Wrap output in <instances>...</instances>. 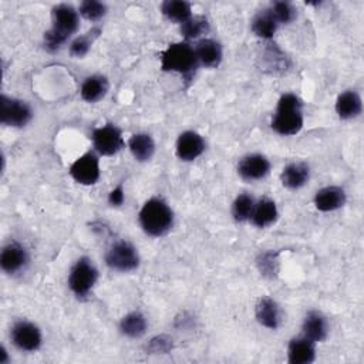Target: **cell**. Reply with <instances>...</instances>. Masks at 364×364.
<instances>
[{
  "label": "cell",
  "instance_id": "obj_1",
  "mask_svg": "<svg viewBox=\"0 0 364 364\" xmlns=\"http://www.w3.org/2000/svg\"><path fill=\"white\" fill-rule=\"evenodd\" d=\"M80 13L71 4H57L51 9V27L44 33V47L55 51L77 31Z\"/></svg>",
  "mask_w": 364,
  "mask_h": 364
},
{
  "label": "cell",
  "instance_id": "obj_2",
  "mask_svg": "<svg viewBox=\"0 0 364 364\" xmlns=\"http://www.w3.org/2000/svg\"><path fill=\"white\" fill-rule=\"evenodd\" d=\"M303 101L293 92L283 94L272 118V129L283 136H291L303 128Z\"/></svg>",
  "mask_w": 364,
  "mask_h": 364
},
{
  "label": "cell",
  "instance_id": "obj_3",
  "mask_svg": "<svg viewBox=\"0 0 364 364\" xmlns=\"http://www.w3.org/2000/svg\"><path fill=\"white\" fill-rule=\"evenodd\" d=\"M142 230L152 237L165 236L173 226V212L171 206L158 196L149 198L138 215Z\"/></svg>",
  "mask_w": 364,
  "mask_h": 364
},
{
  "label": "cell",
  "instance_id": "obj_4",
  "mask_svg": "<svg viewBox=\"0 0 364 364\" xmlns=\"http://www.w3.org/2000/svg\"><path fill=\"white\" fill-rule=\"evenodd\" d=\"M198 65L199 63L195 48L188 41L172 43L161 53L162 71L191 77L196 71Z\"/></svg>",
  "mask_w": 364,
  "mask_h": 364
},
{
  "label": "cell",
  "instance_id": "obj_5",
  "mask_svg": "<svg viewBox=\"0 0 364 364\" xmlns=\"http://www.w3.org/2000/svg\"><path fill=\"white\" fill-rule=\"evenodd\" d=\"M98 280V269L87 256H81L71 266L68 273V287L78 299H87Z\"/></svg>",
  "mask_w": 364,
  "mask_h": 364
},
{
  "label": "cell",
  "instance_id": "obj_6",
  "mask_svg": "<svg viewBox=\"0 0 364 364\" xmlns=\"http://www.w3.org/2000/svg\"><path fill=\"white\" fill-rule=\"evenodd\" d=\"M138 249L128 240L114 242L105 252V264L115 272H132L139 266Z\"/></svg>",
  "mask_w": 364,
  "mask_h": 364
},
{
  "label": "cell",
  "instance_id": "obj_7",
  "mask_svg": "<svg viewBox=\"0 0 364 364\" xmlns=\"http://www.w3.org/2000/svg\"><path fill=\"white\" fill-rule=\"evenodd\" d=\"M91 139L94 151L102 156L115 155L125 146L122 131L111 122L95 128L92 131Z\"/></svg>",
  "mask_w": 364,
  "mask_h": 364
},
{
  "label": "cell",
  "instance_id": "obj_8",
  "mask_svg": "<svg viewBox=\"0 0 364 364\" xmlns=\"http://www.w3.org/2000/svg\"><path fill=\"white\" fill-rule=\"evenodd\" d=\"M33 118V109L28 102L1 95L0 98V121L6 127L23 128Z\"/></svg>",
  "mask_w": 364,
  "mask_h": 364
},
{
  "label": "cell",
  "instance_id": "obj_9",
  "mask_svg": "<svg viewBox=\"0 0 364 364\" xmlns=\"http://www.w3.org/2000/svg\"><path fill=\"white\" fill-rule=\"evenodd\" d=\"M11 343L21 351L34 353L41 347L43 336L37 324L28 320H18L10 330Z\"/></svg>",
  "mask_w": 364,
  "mask_h": 364
},
{
  "label": "cell",
  "instance_id": "obj_10",
  "mask_svg": "<svg viewBox=\"0 0 364 364\" xmlns=\"http://www.w3.org/2000/svg\"><path fill=\"white\" fill-rule=\"evenodd\" d=\"M71 178L80 185H94L100 179V158L95 151L85 152L70 166Z\"/></svg>",
  "mask_w": 364,
  "mask_h": 364
},
{
  "label": "cell",
  "instance_id": "obj_11",
  "mask_svg": "<svg viewBox=\"0 0 364 364\" xmlns=\"http://www.w3.org/2000/svg\"><path fill=\"white\" fill-rule=\"evenodd\" d=\"M30 262V255L26 246L17 240L6 243L0 253L1 270L10 276L21 273L26 270Z\"/></svg>",
  "mask_w": 364,
  "mask_h": 364
},
{
  "label": "cell",
  "instance_id": "obj_12",
  "mask_svg": "<svg viewBox=\"0 0 364 364\" xmlns=\"http://www.w3.org/2000/svg\"><path fill=\"white\" fill-rule=\"evenodd\" d=\"M270 161L263 154H247L237 162V173L243 181H259L269 175Z\"/></svg>",
  "mask_w": 364,
  "mask_h": 364
},
{
  "label": "cell",
  "instance_id": "obj_13",
  "mask_svg": "<svg viewBox=\"0 0 364 364\" xmlns=\"http://www.w3.org/2000/svg\"><path fill=\"white\" fill-rule=\"evenodd\" d=\"M206 148L200 134L196 131H183L179 134L175 144V154L183 162H192L199 158Z\"/></svg>",
  "mask_w": 364,
  "mask_h": 364
},
{
  "label": "cell",
  "instance_id": "obj_14",
  "mask_svg": "<svg viewBox=\"0 0 364 364\" xmlns=\"http://www.w3.org/2000/svg\"><path fill=\"white\" fill-rule=\"evenodd\" d=\"M347 202L346 191L341 186L330 185L318 189L313 198V203L320 212H333L343 208Z\"/></svg>",
  "mask_w": 364,
  "mask_h": 364
},
{
  "label": "cell",
  "instance_id": "obj_15",
  "mask_svg": "<svg viewBox=\"0 0 364 364\" xmlns=\"http://www.w3.org/2000/svg\"><path fill=\"white\" fill-rule=\"evenodd\" d=\"M316 360V343L306 336L293 337L287 346V361L290 364H310Z\"/></svg>",
  "mask_w": 364,
  "mask_h": 364
},
{
  "label": "cell",
  "instance_id": "obj_16",
  "mask_svg": "<svg viewBox=\"0 0 364 364\" xmlns=\"http://www.w3.org/2000/svg\"><path fill=\"white\" fill-rule=\"evenodd\" d=\"M255 316L260 326L276 330L282 323V310L276 300L272 297H260L255 306Z\"/></svg>",
  "mask_w": 364,
  "mask_h": 364
},
{
  "label": "cell",
  "instance_id": "obj_17",
  "mask_svg": "<svg viewBox=\"0 0 364 364\" xmlns=\"http://www.w3.org/2000/svg\"><path fill=\"white\" fill-rule=\"evenodd\" d=\"M301 331H303V336H306L314 343L324 341L330 331L327 317L318 310H310L303 318Z\"/></svg>",
  "mask_w": 364,
  "mask_h": 364
},
{
  "label": "cell",
  "instance_id": "obj_18",
  "mask_svg": "<svg viewBox=\"0 0 364 364\" xmlns=\"http://www.w3.org/2000/svg\"><path fill=\"white\" fill-rule=\"evenodd\" d=\"M193 48H195L199 65H203L208 68H216L220 64L223 53L219 41L203 37L196 41Z\"/></svg>",
  "mask_w": 364,
  "mask_h": 364
},
{
  "label": "cell",
  "instance_id": "obj_19",
  "mask_svg": "<svg viewBox=\"0 0 364 364\" xmlns=\"http://www.w3.org/2000/svg\"><path fill=\"white\" fill-rule=\"evenodd\" d=\"M336 114L341 119H354L363 111V101L355 90H346L336 100Z\"/></svg>",
  "mask_w": 364,
  "mask_h": 364
},
{
  "label": "cell",
  "instance_id": "obj_20",
  "mask_svg": "<svg viewBox=\"0 0 364 364\" xmlns=\"http://www.w3.org/2000/svg\"><path fill=\"white\" fill-rule=\"evenodd\" d=\"M310 179V168L306 162L297 161L287 164L280 173V181L287 189H300Z\"/></svg>",
  "mask_w": 364,
  "mask_h": 364
},
{
  "label": "cell",
  "instance_id": "obj_21",
  "mask_svg": "<svg viewBox=\"0 0 364 364\" xmlns=\"http://www.w3.org/2000/svg\"><path fill=\"white\" fill-rule=\"evenodd\" d=\"M108 90H109L108 78L102 74H92L82 81L80 94L84 101L94 104L102 100L107 95Z\"/></svg>",
  "mask_w": 364,
  "mask_h": 364
},
{
  "label": "cell",
  "instance_id": "obj_22",
  "mask_svg": "<svg viewBox=\"0 0 364 364\" xmlns=\"http://www.w3.org/2000/svg\"><path fill=\"white\" fill-rule=\"evenodd\" d=\"M277 218H279V210H277L276 202L264 196L255 203V208L249 220L256 228L263 229L273 225L277 220Z\"/></svg>",
  "mask_w": 364,
  "mask_h": 364
},
{
  "label": "cell",
  "instance_id": "obj_23",
  "mask_svg": "<svg viewBox=\"0 0 364 364\" xmlns=\"http://www.w3.org/2000/svg\"><path fill=\"white\" fill-rule=\"evenodd\" d=\"M128 148L135 161L146 162L155 154V142L152 136L146 132H138L131 135L128 139Z\"/></svg>",
  "mask_w": 364,
  "mask_h": 364
},
{
  "label": "cell",
  "instance_id": "obj_24",
  "mask_svg": "<svg viewBox=\"0 0 364 364\" xmlns=\"http://www.w3.org/2000/svg\"><path fill=\"white\" fill-rule=\"evenodd\" d=\"M148 321L141 311H129L119 320V331L129 338H139L146 333Z\"/></svg>",
  "mask_w": 364,
  "mask_h": 364
},
{
  "label": "cell",
  "instance_id": "obj_25",
  "mask_svg": "<svg viewBox=\"0 0 364 364\" xmlns=\"http://www.w3.org/2000/svg\"><path fill=\"white\" fill-rule=\"evenodd\" d=\"M161 13L168 20L182 24L192 17V6L185 0H166L161 4Z\"/></svg>",
  "mask_w": 364,
  "mask_h": 364
},
{
  "label": "cell",
  "instance_id": "obj_26",
  "mask_svg": "<svg viewBox=\"0 0 364 364\" xmlns=\"http://www.w3.org/2000/svg\"><path fill=\"white\" fill-rule=\"evenodd\" d=\"M277 27L279 24L276 23V20L273 18V16L269 13L267 9L257 13L252 20V31L263 40L273 38V36L277 31Z\"/></svg>",
  "mask_w": 364,
  "mask_h": 364
},
{
  "label": "cell",
  "instance_id": "obj_27",
  "mask_svg": "<svg viewBox=\"0 0 364 364\" xmlns=\"http://www.w3.org/2000/svg\"><path fill=\"white\" fill-rule=\"evenodd\" d=\"M179 30L186 40H200L209 31V23L205 16H192L181 24Z\"/></svg>",
  "mask_w": 364,
  "mask_h": 364
},
{
  "label": "cell",
  "instance_id": "obj_28",
  "mask_svg": "<svg viewBox=\"0 0 364 364\" xmlns=\"http://www.w3.org/2000/svg\"><path fill=\"white\" fill-rule=\"evenodd\" d=\"M255 203H256V200L249 193L245 192V193L237 195L232 203V210H230L233 219L239 223L247 222L252 216Z\"/></svg>",
  "mask_w": 364,
  "mask_h": 364
},
{
  "label": "cell",
  "instance_id": "obj_29",
  "mask_svg": "<svg viewBox=\"0 0 364 364\" xmlns=\"http://www.w3.org/2000/svg\"><path fill=\"white\" fill-rule=\"evenodd\" d=\"M100 33H101V28H100V27H92V28L88 30L85 34L75 37V38L71 41V44H70V54H71L73 57H75V58L84 57V55L90 51L92 43H94L95 38L100 36Z\"/></svg>",
  "mask_w": 364,
  "mask_h": 364
},
{
  "label": "cell",
  "instance_id": "obj_30",
  "mask_svg": "<svg viewBox=\"0 0 364 364\" xmlns=\"http://www.w3.org/2000/svg\"><path fill=\"white\" fill-rule=\"evenodd\" d=\"M256 264H257L260 274H263L264 277H269V279H274V277H277L279 267H280L279 253L272 252V250L262 252L256 259Z\"/></svg>",
  "mask_w": 364,
  "mask_h": 364
},
{
  "label": "cell",
  "instance_id": "obj_31",
  "mask_svg": "<svg viewBox=\"0 0 364 364\" xmlns=\"http://www.w3.org/2000/svg\"><path fill=\"white\" fill-rule=\"evenodd\" d=\"M267 10L277 24H289L296 17V9L287 1H274Z\"/></svg>",
  "mask_w": 364,
  "mask_h": 364
},
{
  "label": "cell",
  "instance_id": "obj_32",
  "mask_svg": "<svg viewBox=\"0 0 364 364\" xmlns=\"http://www.w3.org/2000/svg\"><path fill=\"white\" fill-rule=\"evenodd\" d=\"M78 13L80 16H82L85 20L90 21H97L100 18H102L107 13V6L102 1H97V0H85L80 4L78 7Z\"/></svg>",
  "mask_w": 364,
  "mask_h": 364
},
{
  "label": "cell",
  "instance_id": "obj_33",
  "mask_svg": "<svg viewBox=\"0 0 364 364\" xmlns=\"http://www.w3.org/2000/svg\"><path fill=\"white\" fill-rule=\"evenodd\" d=\"M173 347L172 338L166 334H159L152 337L148 344H146V351L148 353H154V354H165L169 353Z\"/></svg>",
  "mask_w": 364,
  "mask_h": 364
},
{
  "label": "cell",
  "instance_id": "obj_34",
  "mask_svg": "<svg viewBox=\"0 0 364 364\" xmlns=\"http://www.w3.org/2000/svg\"><path fill=\"white\" fill-rule=\"evenodd\" d=\"M124 200H125V191H124L122 183H119L114 189L109 191V193H108V203L111 206L117 208V206H121L124 203Z\"/></svg>",
  "mask_w": 364,
  "mask_h": 364
}]
</instances>
